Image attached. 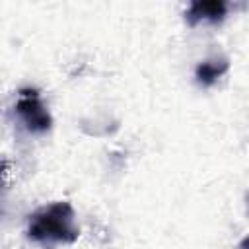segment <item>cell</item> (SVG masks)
<instances>
[{"instance_id":"cell-1","label":"cell","mask_w":249,"mask_h":249,"mask_svg":"<svg viewBox=\"0 0 249 249\" xmlns=\"http://www.w3.org/2000/svg\"><path fill=\"white\" fill-rule=\"evenodd\" d=\"M80 235L76 228V214L70 202L58 200L39 208L29 218L27 237L39 243H74Z\"/></svg>"},{"instance_id":"cell-2","label":"cell","mask_w":249,"mask_h":249,"mask_svg":"<svg viewBox=\"0 0 249 249\" xmlns=\"http://www.w3.org/2000/svg\"><path fill=\"white\" fill-rule=\"evenodd\" d=\"M14 111L27 132L43 134L51 128V123H53L51 115H49L47 107L43 105L37 89H31V88L19 89V97L16 101Z\"/></svg>"},{"instance_id":"cell-3","label":"cell","mask_w":249,"mask_h":249,"mask_svg":"<svg viewBox=\"0 0 249 249\" xmlns=\"http://www.w3.org/2000/svg\"><path fill=\"white\" fill-rule=\"evenodd\" d=\"M226 12L228 6L222 0H196L187 8L185 19L193 27L198 23H220L226 18Z\"/></svg>"},{"instance_id":"cell-4","label":"cell","mask_w":249,"mask_h":249,"mask_svg":"<svg viewBox=\"0 0 249 249\" xmlns=\"http://www.w3.org/2000/svg\"><path fill=\"white\" fill-rule=\"evenodd\" d=\"M228 60L226 58H214V60H204L196 66L195 78L200 86H212L220 76L228 72Z\"/></svg>"},{"instance_id":"cell-5","label":"cell","mask_w":249,"mask_h":249,"mask_svg":"<svg viewBox=\"0 0 249 249\" xmlns=\"http://www.w3.org/2000/svg\"><path fill=\"white\" fill-rule=\"evenodd\" d=\"M237 249H249V235H247V237H243V239L239 241Z\"/></svg>"},{"instance_id":"cell-6","label":"cell","mask_w":249,"mask_h":249,"mask_svg":"<svg viewBox=\"0 0 249 249\" xmlns=\"http://www.w3.org/2000/svg\"><path fill=\"white\" fill-rule=\"evenodd\" d=\"M245 202H247V212H249V193L245 195Z\"/></svg>"}]
</instances>
